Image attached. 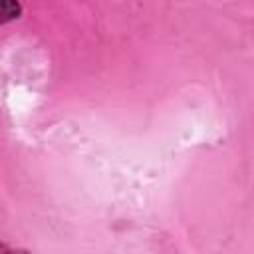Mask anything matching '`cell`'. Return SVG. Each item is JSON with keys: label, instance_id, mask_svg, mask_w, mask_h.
Returning <instances> with one entry per match:
<instances>
[{"label": "cell", "instance_id": "6da1fadb", "mask_svg": "<svg viewBox=\"0 0 254 254\" xmlns=\"http://www.w3.org/2000/svg\"><path fill=\"white\" fill-rule=\"evenodd\" d=\"M22 6L18 0H0V26L20 18Z\"/></svg>", "mask_w": 254, "mask_h": 254}, {"label": "cell", "instance_id": "7a4b0ae2", "mask_svg": "<svg viewBox=\"0 0 254 254\" xmlns=\"http://www.w3.org/2000/svg\"><path fill=\"white\" fill-rule=\"evenodd\" d=\"M0 252H14V248H12V246H8V244H4V242L0 240Z\"/></svg>", "mask_w": 254, "mask_h": 254}]
</instances>
